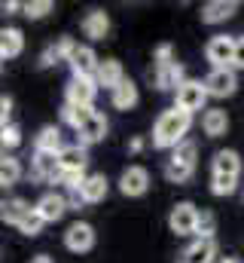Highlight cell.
Here are the masks:
<instances>
[{
  "label": "cell",
  "mask_w": 244,
  "mask_h": 263,
  "mask_svg": "<svg viewBox=\"0 0 244 263\" xmlns=\"http://www.w3.org/2000/svg\"><path fill=\"white\" fill-rule=\"evenodd\" d=\"M192 126V114H186L180 107H171V110H165L159 120H156V126H153V147H159V150H174L177 144L186 141V132Z\"/></svg>",
  "instance_id": "obj_1"
},
{
  "label": "cell",
  "mask_w": 244,
  "mask_h": 263,
  "mask_svg": "<svg viewBox=\"0 0 244 263\" xmlns=\"http://www.w3.org/2000/svg\"><path fill=\"white\" fill-rule=\"evenodd\" d=\"M195 156H198V147L192 141H183L171 150L168 162H165V178L174 181V184H186L195 172Z\"/></svg>",
  "instance_id": "obj_2"
},
{
  "label": "cell",
  "mask_w": 244,
  "mask_h": 263,
  "mask_svg": "<svg viewBox=\"0 0 244 263\" xmlns=\"http://www.w3.org/2000/svg\"><path fill=\"white\" fill-rule=\"evenodd\" d=\"M73 132H76L79 144L89 147V144H95V141H101L107 135V120L95 107H76V126H73Z\"/></svg>",
  "instance_id": "obj_3"
},
{
  "label": "cell",
  "mask_w": 244,
  "mask_h": 263,
  "mask_svg": "<svg viewBox=\"0 0 244 263\" xmlns=\"http://www.w3.org/2000/svg\"><path fill=\"white\" fill-rule=\"evenodd\" d=\"M208 89H205V80H186L180 89L174 92V107H180L186 114H195V110H205V101H208Z\"/></svg>",
  "instance_id": "obj_4"
},
{
  "label": "cell",
  "mask_w": 244,
  "mask_h": 263,
  "mask_svg": "<svg viewBox=\"0 0 244 263\" xmlns=\"http://www.w3.org/2000/svg\"><path fill=\"white\" fill-rule=\"evenodd\" d=\"M235 43H238V37H226V34L211 37L208 46H205L208 62L214 67H232V62H235Z\"/></svg>",
  "instance_id": "obj_5"
},
{
  "label": "cell",
  "mask_w": 244,
  "mask_h": 263,
  "mask_svg": "<svg viewBox=\"0 0 244 263\" xmlns=\"http://www.w3.org/2000/svg\"><path fill=\"white\" fill-rule=\"evenodd\" d=\"M205 89H208L211 98H229L238 89V77H235L232 67H214L205 77Z\"/></svg>",
  "instance_id": "obj_6"
},
{
  "label": "cell",
  "mask_w": 244,
  "mask_h": 263,
  "mask_svg": "<svg viewBox=\"0 0 244 263\" xmlns=\"http://www.w3.org/2000/svg\"><path fill=\"white\" fill-rule=\"evenodd\" d=\"M168 227H171V233H177V236L195 233V227H198V211H195V205H192V202H177V205L171 208V214H168Z\"/></svg>",
  "instance_id": "obj_7"
},
{
  "label": "cell",
  "mask_w": 244,
  "mask_h": 263,
  "mask_svg": "<svg viewBox=\"0 0 244 263\" xmlns=\"http://www.w3.org/2000/svg\"><path fill=\"white\" fill-rule=\"evenodd\" d=\"M95 95H98V83H95V80H79V77H73V80L67 83V89H64V98H67L70 107H92Z\"/></svg>",
  "instance_id": "obj_8"
},
{
  "label": "cell",
  "mask_w": 244,
  "mask_h": 263,
  "mask_svg": "<svg viewBox=\"0 0 244 263\" xmlns=\"http://www.w3.org/2000/svg\"><path fill=\"white\" fill-rule=\"evenodd\" d=\"M67 65H70V70H73V77H79V80H95L101 62H98V55H95L92 46H76Z\"/></svg>",
  "instance_id": "obj_9"
},
{
  "label": "cell",
  "mask_w": 244,
  "mask_h": 263,
  "mask_svg": "<svg viewBox=\"0 0 244 263\" xmlns=\"http://www.w3.org/2000/svg\"><path fill=\"white\" fill-rule=\"evenodd\" d=\"M64 245H67V251H73V254L92 251V245H95V230H92V223H83V220L70 223L67 233H64Z\"/></svg>",
  "instance_id": "obj_10"
},
{
  "label": "cell",
  "mask_w": 244,
  "mask_h": 263,
  "mask_svg": "<svg viewBox=\"0 0 244 263\" xmlns=\"http://www.w3.org/2000/svg\"><path fill=\"white\" fill-rule=\"evenodd\" d=\"M147 187H150V175H147V168H140V165H128V168L122 172L119 190L125 193V196H144Z\"/></svg>",
  "instance_id": "obj_11"
},
{
  "label": "cell",
  "mask_w": 244,
  "mask_h": 263,
  "mask_svg": "<svg viewBox=\"0 0 244 263\" xmlns=\"http://www.w3.org/2000/svg\"><path fill=\"white\" fill-rule=\"evenodd\" d=\"M58 156L55 153H40V150H34V159H31V175L37 178V181H58Z\"/></svg>",
  "instance_id": "obj_12"
},
{
  "label": "cell",
  "mask_w": 244,
  "mask_h": 263,
  "mask_svg": "<svg viewBox=\"0 0 244 263\" xmlns=\"http://www.w3.org/2000/svg\"><path fill=\"white\" fill-rule=\"evenodd\" d=\"M217 257V242L214 239H195L189 248H183L177 263H214Z\"/></svg>",
  "instance_id": "obj_13"
},
{
  "label": "cell",
  "mask_w": 244,
  "mask_h": 263,
  "mask_svg": "<svg viewBox=\"0 0 244 263\" xmlns=\"http://www.w3.org/2000/svg\"><path fill=\"white\" fill-rule=\"evenodd\" d=\"M34 208H37V214L46 223H55V220L64 217V211H67V199L61 196V193H46V196H40V202Z\"/></svg>",
  "instance_id": "obj_14"
},
{
  "label": "cell",
  "mask_w": 244,
  "mask_h": 263,
  "mask_svg": "<svg viewBox=\"0 0 244 263\" xmlns=\"http://www.w3.org/2000/svg\"><path fill=\"white\" fill-rule=\"evenodd\" d=\"M235 12H238V3H235V0H211V3L201 6V22H208V25H220V22L232 18Z\"/></svg>",
  "instance_id": "obj_15"
},
{
  "label": "cell",
  "mask_w": 244,
  "mask_h": 263,
  "mask_svg": "<svg viewBox=\"0 0 244 263\" xmlns=\"http://www.w3.org/2000/svg\"><path fill=\"white\" fill-rule=\"evenodd\" d=\"M76 46H79V43H73L70 37H61L58 43H52V46H46V49H43L40 65L52 67V65H58V62H70V55H73V49H76Z\"/></svg>",
  "instance_id": "obj_16"
},
{
  "label": "cell",
  "mask_w": 244,
  "mask_h": 263,
  "mask_svg": "<svg viewBox=\"0 0 244 263\" xmlns=\"http://www.w3.org/2000/svg\"><path fill=\"white\" fill-rule=\"evenodd\" d=\"M107 31H110V15H107L104 9H92V12L83 18V34H86L89 40H104Z\"/></svg>",
  "instance_id": "obj_17"
},
{
  "label": "cell",
  "mask_w": 244,
  "mask_h": 263,
  "mask_svg": "<svg viewBox=\"0 0 244 263\" xmlns=\"http://www.w3.org/2000/svg\"><path fill=\"white\" fill-rule=\"evenodd\" d=\"M86 162H89V156H86L83 144H70V147H64L58 153L61 172H86Z\"/></svg>",
  "instance_id": "obj_18"
},
{
  "label": "cell",
  "mask_w": 244,
  "mask_h": 263,
  "mask_svg": "<svg viewBox=\"0 0 244 263\" xmlns=\"http://www.w3.org/2000/svg\"><path fill=\"white\" fill-rule=\"evenodd\" d=\"M22 49H25V34L18 28H3V34H0V59L3 62L6 59H18Z\"/></svg>",
  "instance_id": "obj_19"
},
{
  "label": "cell",
  "mask_w": 244,
  "mask_h": 263,
  "mask_svg": "<svg viewBox=\"0 0 244 263\" xmlns=\"http://www.w3.org/2000/svg\"><path fill=\"white\" fill-rule=\"evenodd\" d=\"M214 175H226V178H238L241 175V156L235 150H220L211 162Z\"/></svg>",
  "instance_id": "obj_20"
},
{
  "label": "cell",
  "mask_w": 244,
  "mask_h": 263,
  "mask_svg": "<svg viewBox=\"0 0 244 263\" xmlns=\"http://www.w3.org/2000/svg\"><path fill=\"white\" fill-rule=\"evenodd\" d=\"M122 80H125V77H122V65L116 59H104L101 67H98V73H95V83H98V86H107L110 92L119 86Z\"/></svg>",
  "instance_id": "obj_21"
},
{
  "label": "cell",
  "mask_w": 244,
  "mask_h": 263,
  "mask_svg": "<svg viewBox=\"0 0 244 263\" xmlns=\"http://www.w3.org/2000/svg\"><path fill=\"white\" fill-rule=\"evenodd\" d=\"M183 83H186V73H183V65H165V67H156V86L159 89H180Z\"/></svg>",
  "instance_id": "obj_22"
},
{
  "label": "cell",
  "mask_w": 244,
  "mask_h": 263,
  "mask_svg": "<svg viewBox=\"0 0 244 263\" xmlns=\"http://www.w3.org/2000/svg\"><path fill=\"white\" fill-rule=\"evenodd\" d=\"M83 199H86V205H95V202H101V199L107 196V190H110V181L104 178V175H89L86 181H83Z\"/></svg>",
  "instance_id": "obj_23"
},
{
  "label": "cell",
  "mask_w": 244,
  "mask_h": 263,
  "mask_svg": "<svg viewBox=\"0 0 244 263\" xmlns=\"http://www.w3.org/2000/svg\"><path fill=\"white\" fill-rule=\"evenodd\" d=\"M201 129H205L208 138H220V135H226V129H229V117H226V110H220V107L205 110V117H201Z\"/></svg>",
  "instance_id": "obj_24"
},
{
  "label": "cell",
  "mask_w": 244,
  "mask_h": 263,
  "mask_svg": "<svg viewBox=\"0 0 244 263\" xmlns=\"http://www.w3.org/2000/svg\"><path fill=\"white\" fill-rule=\"evenodd\" d=\"M34 150H40V153H55V156H58L61 150H64V144H61V132L55 129V126L40 129L37 141H34Z\"/></svg>",
  "instance_id": "obj_25"
},
{
  "label": "cell",
  "mask_w": 244,
  "mask_h": 263,
  "mask_svg": "<svg viewBox=\"0 0 244 263\" xmlns=\"http://www.w3.org/2000/svg\"><path fill=\"white\" fill-rule=\"evenodd\" d=\"M34 208L25 202V199H9V202H3V211H0V217L6 220V223H12V227H18L28 214H31Z\"/></svg>",
  "instance_id": "obj_26"
},
{
  "label": "cell",
  "mask_w": 244,
  "mask_h": 263,
  "mask_svg": "<svg viewBox=\"0 0 244 263\" xmlns=\"http://www.w3.org/2000/svg\"><path fill=\"white\" fill-rule=\"evenodd\" d=\"M134 104H137V86H134L131 80H122L119 86L113 89V107L128 110V107H134Z\"/></svg>",
  "instance_id": "obj_27"
},
{
  "label": "cell",
  "mask_w": 244,
  "mask_h": 263,
  "mask_svg": "<svg viewBox=\"0 0 244 263\" xmlns=\"http://www.w3.org/2000/svg\"><path fill=\"white\" fill-rule=\"evenodd\" d=\"M18 178H22L18 159H15V156H3V159H0V184H3V187H12V184H18Z\"/></svg>",
  "instance_id": "obj_28"
},
{
  "label": "cell",
  "mask_w": 244,
  "mask_h": 263,
  "mask_svg": "<svg viewBox=\"0 0 244 263\" xmlns=\"http://www.w3.org/2000/svg\"><path fill=\"white\" fill-rule=\"evenodd\" d=\"M235 184H238V178L211 175V193H214V196H229V193H235Z\"/></svg>",
  "instance_id": "obj_29"
},
{
  "label": "cell",
  "mask_w": 244,
  "mask_h": 263,
  "mask_svg": "<svg viewBox=\"0 0 244 263\" xmlns=\"http://www.w3.org/2000/svg\"><path fill=\"white\" fill-rule=\"evenodd\" d=\"M43 223H46V220H43V217L37 214V208H34V211H31V214H28V217L18 223V233H25V236H31V239H34V236H40Z\"/></svg>",
  "instance_id": "obj_30"
},
{
  "label": "cell",
  "mask_w": 244,
  "mask_h": 263,
  "mask_svg": "<svg viewBox=\"0 0 244 263\" xmlns=\"http://www.w3.org/2000/svg\"><path fill=\"white\" fill-rule=\"evenodd\" d=\"M214 230H217V220L211 211H198V227H195V236L198 239H214Z\"/></svg>",
  "instance_id": "obj_31"
},
{
  "label": "cell",
  "mask_w": 244,
  "mask_h": 263,
  "mask_svg": "<svg viewBox=\"0 0 244 263\" xmlns=\"http://www.w3.org/2000/svg\"><path fill=\"white\" fill-rule=\"evenodd\" d=\"M0 144H3V150H12V147H18L22 144V132H18V126H3L0 129Z\"/></svg>",
  "instance_id": "obj_32"
},
{
  "label": "cell",
  "mask_w": 244,
  "mask_h": 263,
  "mask_svg": "<svg viewBox=\"0 0 244 263\" xmlns=\"http://www.w3.org/2000/svg\"><path fill=\"white\" fill-rule=\"evenodd\" d=\"M49 9H52V0H31V3H25V15L28 18H43Z\"/></svg>",
  "instance_id": "obj_33"
},
{
  "label": "cell",
  "mask_w": 244,
  "mask_h": 263,
  "mask_svg": "<svg viewBox=\"0 0 244 263\" xmlns=\"http://www.w3.org/2000/svg\"><path fill=\"white\" fill-rule=\"evenodd\" d=\"M153 62L156 67H165V65H174V49L168 46V43H162L159 49H156V55H153Z\"/></svg>",
  "instance_id": "obj_34"
},
{
  "label": "cell",
  "mask_w": 244,
  "mask_h": 263,
  "mask_svg": "<svg viewBox=\"0 0 244 263\" xmlns=\"http://www.w3.org/2000/svg\"><path fill=\"white\" fill-rule=\"evenodd\" d=\"M67 208H83L86 205V199H83V190L79 187H73V190H67Z\"/></svg>",
  "instance_id": "obj_35"
},
{
  "label": "cell",
  "mask_w": 244,
  "mask_h": 263,
  "mask_svg": "<svg viewBox=\"0 0 244 263\" xmlns=\"http://www.w3.org/2000/svg\"><path fill=\"white\" fill-rule=\"evenodd\" d=\"M9 117H12V98L3 95L0 98V120H3V126H9Z\"/></svg>",
  "instance_id": "obj_36"
},
{
  "label": "cell",
  "mask_w": 244,
  "mask_h": 263,
  "mask_svg": "<svg viewBox=\"0 0 244 263\" xmlns=\"http://www.w3.org/2000/svg\"><path fill=\"white\" fill-rule=\"evenodd\" d=\"M232 67L244 70V37H238V43H235V62H232Z\"/></svg>",
  "instance_id": "obj_37"
},
{
  "label": "cell",
  "mask_w": 244,
  "mask_h": 263,
  "mask_svg": "<svg viewBox=\"0 0 244 263\" xmlns=\"http://www.w3.org/2000/svg\"><path fill=\"white\" fill-rule=\"evenodd\" d=\"M15 9H25V3H15V0H6V3H3V12H6V15H12Z\"/></svg>",
  "instance_id": "obj_38"
},
{
  "label": "cell",
  "mask_w": 244,
  "mask_h": 263,
  "mask_svg": "<svg viewBox=\"0 0 244 263\" xmlns=\"http://www.w3.org/2000/svg\"><path fill=\"white\" fill-rule=\"evenodd\" d=\"M144 150V138H131L128 141V153H140Z\"/></svg>",
  "instance_id": "obj_39"
},
{
  "label": "cell",
  "mask_w": 244,
  "mask_h": 263,
  "mask_svg": "<svg viewBox=\"0 0 244 263\" xmlns=\"http://www.w3.org/2000/svg\"><path fill=\"white\" fill-rule=\"evenodd\" d=\"M31 263H52V257H46V254H40V257H34Z\"/></svg>",
  "instance_id": "obj_40"
},
{
  "label": "cell",
  "mask_w": 244,
  "mask_h": 263,
  "mask_svg": "<svg viewBox=\"0 0 244 263\" xmlns=\"http://www.w3.org/2000/svg\"><path fill=\"white\" fill-rule=\"evenodd\" d=\"M220 263H238V260L235 257H226V260H220Z\"/></svg>",
  "instance_id": "obj_41"
}]
</instances>
